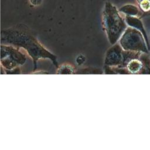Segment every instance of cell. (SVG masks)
<instances>
[{
	"label": "cell",
	"mask_w": 150,
	"mask_h": 150,
	"mask_svg": "<svg viewBox=\"0 0 150 150\" xmlns=\"http://www.w3.org/2000/svg\"><path fill=\"white\" fill-rule=\"evenodd\" d=\"M119 11L128 16H132L137 15L139 13L138 8L136 6L131 4H127L122 6L120 8Z\"/></svg>",
	"instance_id": "2"
},
{
	"label": "cell",
	"mask_w": 150,
	"mask_h": 150,
	"mask_svg": "<svg viewBox=\"0 0 150 150\" xmlns=\"http://www.w3.org/2000/svg\"><path fill=\"white\" fill-rule=\"evenodd\" d=\"M103 24L109 36H117L125 27L117 8L110 2L105 3L103 15Z\"/></svg>",
	"instance_id": "1"
},
{
	"label": "cell",
	"mask_w": 150,
	"mask_h": 150,
	"mask_svg": "<svg viewBox=\"0 0 150 150\" xmlns=\"http://www.w3.org/2000/svg\"><path fill=\"white\" fill-rule=\"evenodd\" d=\"M140 9L143 12H148L150 11V0H136Z\"/></svg>",
	"instance_id": "3"
},
{
	"label": "cell",
	"mask_w": 150,
	"mask_h": 150,
	"mask_svg": "<svg viewBox=\"0 0 150 150\" xmlns=\"http://www.w3.org/2000/svg\"><path fill=\"white\" fill-rule=\"evenodd\" d=\"M43 0H29L30 3L33 6H37L40 5Z\"/></svg>",
	"instance_id": "4"
}]
</instances>
